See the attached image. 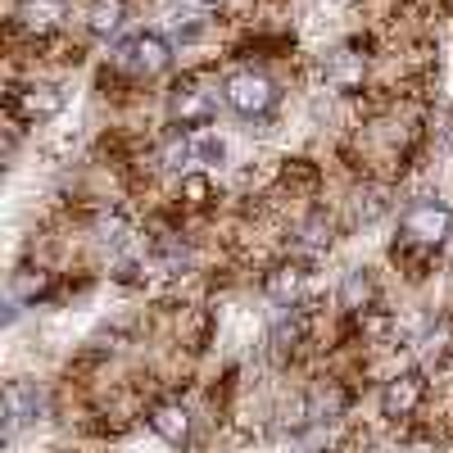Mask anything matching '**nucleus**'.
Here are the masks:
<instances>
[{
    "label": "nucleus",
    "instance_id": "3",
    "mask_svg": "<svg viewBox=\"0 0 453 453\" xmlns=\"http://www.w3.org/2000/svg\"><path fill=\"white\" fill-rule=\"evenodd\" d=\"M403 236L418 245H440L453 236V209L444 200H418L403 213Z\"/></svg>",
    "mask_w": 453,
    "mask_h": 453
},
{
    "label": "nucleus",
    "instance_id": "10",
    "mask_svg": "<svg viewBox=\"0 0 453 453\" xmlns=\"http://www.w3.org/2000/svg\"><path fill=\"white\" fill-rule=\"evenodd\" d=\"M304 281H309V273H299V268H277V273L268 277V295H273V304L295 309V304H299V295H304Z\"/></svg>",
    "mask_w": 453,
    "mask_h": 453
},
{
    "label": "nucleus",
    "instance_id": "14",
    "mask_svg": "<svg viewBox=\"0 0 453 453\" xmlns=\"http://www.w3.org/2000/svg\"><path fill=\"white\" fill-rule=\"evenodd\" d=\"M164 164H168L173 173H181L186 164H196V150H191V141H181V145H168V150H164Z\"/></svg>",
    "mask_w": 453,
    "mask_h": 453
},
{
    "label": "nucleus",
    "instance_id": "4",
    "mask_svg": "<svg viewBox=\"0 0 453 453\" xmlns=\"http://www.w3.org/2000/svg\"><path fill=\"white\" fill-rule=\"evenodd\" d=\"M64 104H68V96L55 82H27V87L14 91V109H19L23 123H50L64 113Z\"/></svg>",
    "mask_w": 453,
    "mask_h": 453
},
{
    "label": "nucleus",
    "instance_id": "9",
    "mask_svg": "<svg viewBox=\"0 0 453 453\" xmlns=\"http://www.w3.org/2000/svg\"><path fill=\"white\" fill-rule=\"evenodd\" d=\"M64 19V0H23L19 5V23L27 32H50Z\"/></svg>",
    "mask_w": 453,
    "mask_h": 453
},
{
    "label": "nucleus",
    "instance_id": "7",
    "mask_svg": "<svg viewBox=\"0 0 453 453\" xmlns=\"http://www.w3.org/2000/svg\"><path fill=\"white\" fill-rule=\"evenodd\" d=\"M213 113H218V100L209 91H181L173 100V119L181 127H209L213 123Z\"/></svg>",
    "mask_w": 453,
    "mask_h": 453
},
{
    "label": "nucleus",
    "instance_id": "16",
    "mask_svg": "<svg viewBox=\"0 0 453 453\" xmlns=\"http://www.w3.org/2000/svg\"><path fill=\"white\" fill-rule=\"evenodd\" d=\"M181 196H186V200H196V204L209 200V177H196V173H191V177H181Z\"/></svg>",
    "mask_w": 453,
    "mask_h": 453
},
{
    "label": "nucleus",
    "instance_id": "1",
    "mask_svg": "<svg viewBox=\"0 0 453 453\" xmlns=\"http://www.w3.org/2000/svg\"><path fill=\"white\" fill-rule=\"evenodd\" d=\"M113 59H119L123 68H132V73H141V78H155V73L173 68L177 50H173V42L164 32H132V36L119 42V55Z\"/></svg>",
    "mask_w": 453,
    "mask_h": 453
},
{
    "label": "nucleus",
    "instance_id": "5",
    "mask_svg": "<svg viewBox=\"0 0 453 453\" xmlns=\"http://www.w3.org/2000/svg\"><path fill=\"white\" fill-rule=\"evenodd\" d=\"M422 399H426V376L403 372V376H395V381H386V390H381V418L403 422L422 408Z\"/></svg>",
    "mask_w": 453,
    "mask_h": 453
},
{
    "label": "nucleus",
    "instance_id": "13",
    "mask_svg": "<svg viewBox=\"0 0 453 453\" xmlns=\"http://www.w3.org/2000/svg\"><path fill=\"white\" fill-rule=\"evenodd\" d=\"M191 150H196V164H204V168H218V164L226 159V141H222V136H213V132L196 136V141H191Z\"/></svg>",
    "mask_w": 453,
    "mask_h": 453
},
{
    "label": "nucleus",
    "instance_id": "15",
    "mask_svg": "<svg viewBox=\"0 0 453 453\" xmlns=\"http://www.w3.org/2000/svg\"><path fill=\"white\" fill-rule=\"evenodd\" d=\"M326 241H331V226H322V222H309L304 232H299V245L304 250H322Z\"/></svg>",
    "mask_w": 453,
    "mask_h": 453
},
{
    "label": "nucleus",
    "instance_id": "18",
    "mask_svg": "<svg viewBox=\"0 0 453 453\" xmlns=\"http://www.w3.org/2000/svg\"><path fill=\"white\" fill-rule=\"evenodd\" d=\"M42 281H46L42 273H36V277H19V281H14V290H19V295H32V290H42Z\"/></svg>",
    "mask_w": 453,
    "mask_h": 453
},
{
    "label": "nucleus",
    "instance_id": "8",
    "mask_svg": "<svg viewBox=\"0 0 453 453\" xmlns=\"http://www.w3.org/2000/svg\"><path fill=\"white\" fill-rule=\"evenodd\" d=\"M127 23V10H123V0H96L91 14H87V32L100 36V42H109V36H119Z\"/></svg>",
    "mask_w": 453,
    "mask_h": 453
},
{
    "label": "nucleus",
    "instance_id": "12",
    "mask_svg": "<svg viewBox=\"0 0 453 453\" xmlns=\"http://www.w3.org/2000/svg\"><path fill=\"white\" fill-rule=\"evenodd\" d=\"M372 295H376L372 277H367L363 268H354V273H345V281H340V309H349V313H367Z\"/></svg>",
    "mask_w": 453,
    "mask_h": 453
},
{
    "label": "nucleus",
    "instance_id": "6",
    "mask_svg": "<svg viewBox=\"0 0 453 453\" xmlns=\"http://www.w3.org/2000/svg\"><path fill=\"white\" fill-rule=\"evenodd\" d=\"M42 412H46V395L36 390L32 381H14L10 395H5V431L14 435L19 426H32V422H42Z\"/></svg>",
    "mask_w": 453,
    "mask_h": 453
},
{
    "label": "nucleus",
    "instance_id": "11",
    "mask_svg": "<svg viewBox=\"0 0 453 453\" xmlns=\"http://www.w3.org/2000/svg\"><path fill=\"white\" fill-rule=\"evenodd\" d=\"M150 426H155L168 444H181L186 435H191V412H186L181 403H164L155 408V418H150Z\"/></svg>",
    "mask_w": 453,
    "mask_h": 453
},
{
    "label": "nucleus",
    "instance_id": "2",
    "mask_svg": "<svg viewBox=\"0 0 453 453\" xmlns=\"http://www.w3.org/2000/svg\"><path fill=\"white\" fill-rule=\"evenodd\" d=\"M222 100L232 104L241 119H263V113L277 104V87H273V78H263V73L241 68L222 82Z\"/></svg>",
    "mask_w": 453,
    "mask_h": 453
},
{
    "label": "nucleus",
    "instance_id": "17",
    "mask_svg": "<svg viewBox=\"0 0 453 453\" xmlns=\"http://www.w3.org/2000/svg\"><path fill=\"white\" fill-rule=\"evenodd\" d=\"M200 36H204V23H200V19L177 23V42H200Z\"/></svg>",
    "mask_w": 453,
    "mask_h": 453
}]
</instances>
